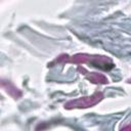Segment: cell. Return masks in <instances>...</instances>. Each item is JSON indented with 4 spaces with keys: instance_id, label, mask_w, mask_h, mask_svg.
Listing matches in <instances>:
<instances>
[{
    "instance_id": "1",
    "label": "cell",
    "mask_w": 131,
    "mask_h": 131,
    "mask_svg": "<svg viewBox=\"0 0 131 131\" xmlns=\"http://www.w3.org/2000/svg\"><path fill=\"white\" fill-rule=\"evenodd\" d=\"M72 62H91L94 67H99L103 70H110L114 67L111 59L104 56H90L88 54H77L70 59Z\"/></svg>"
},
{
    "instance_id": "2",
    "label": "cell",
    "mask_w": 131,
    "mask_h": 131,
    "mask_svg": "<svg viewBox=\"0 0 131 131\" xmlns=\"http://www.w3.org/2000/svg\"><path fill=\"white\" fill-rule=\"evenodd\" d=\"M102 94L101 93H95L94 95L90 97H83L76 100H72L66 104V108H76V107H88L96 104L99 100H101Z\"/></svg>"
},
{
    "instance_id": "3",
    "label": "cell",
    "mask_w": 131,
    "mask_h": 131,
    "mask_svg": "<svg viewBox=\"0 0 131 131\" xmlns=\"http://www.w3.org/2000/svg\"><path fill=\"white\" fill-rule=\"evenodd\" d=\"M88 79L90 81H92L93 83H106L107 82V80L104 76L95 74V73H90V75L88 76Z\"/></svg>"
}]
</instances>
